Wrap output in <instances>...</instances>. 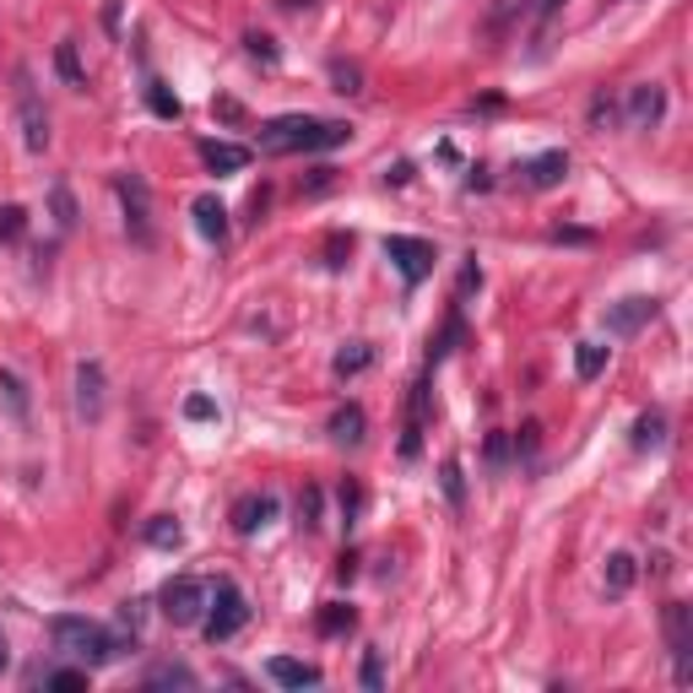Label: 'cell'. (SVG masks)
<instances>
[{"label": "cell", "mask_w": 693, "mask_h": 693, "mask_svg": "<svg viewBox=\"0 0 693 693\" xmlns=\"http://www.w3.org/2000/svg\"><path fill=\"white\" fill-rule=\"evenodd\" d=\"M564 174H569V152H564V147H553V152H537V158H526V163H520V180H526L531 190L564 185Z\"/></svg>", "instance_id": "cell-12"}, {"label": "cell", "mask_w": 693, "mask_h": 693, "mask_svg": "<svg viewBox=\"0 0 693 693\" xmlns=\"http://www.w3.org/2000/svg\"><path fill=\"white\" fill-rule=\"evenodd\" d=\"M55 65H61V76L71 82V87H82V65H76V44H61V50H55Z\"/></svg>", "instance_id": "cell-38"}, {"label": "cell", "mask_w": 693, "mask_h": 693, "mask_svg": "<svg viewBox=\"0 0 693 693\" xmlns=\"http://www.w3.org/2000/svg\"><path fill=\"white\" fill-rule=\"evenodd\" d=\"M315 629L325 634V639H342V634H353V629H358V613H353L347 602H331V607H320Z\"/></svg>", "instance_id": "cell-21"}, {"label": "cell", "mask_w": 693, "mask_h": 693, "mask_svg": "<svg viewBox=\"0 0 693 693\" xmlns=\"http://www.w3.org/2000/svg\"><path fill=\"white\" fill-rule=\"evenodd\" d=\"M87 667H55V672H44V689H55V693H71V689H87Z\"/></svg>", "instance_id": "cell-30"}, {"label": "cell", "mask_w": 693, "mask_h": 693, "mask_svg": "<svg viewBox=\"0 0 693 693\" xmlns=\"http://www.w3.org/2000/svg\"><path fill=\"white\" fill-rule=\"evenodd\" d=\"M147 104H152V115H158V120H180V115H185V109H180V98H174L163 82H147Z\"/></svg>", "instance_id": "cell-29"}, {"label": "cell", "mask_w": 693, "mask_h": 693, "mask_svg": "<svg viewBox=\"0 0 693 693\" xmlns=\"http://www.w3.org/2000/svg\"><path fill=\"white\" fill-rule=\"evenodd\" d=\"M147 542L169 553V548H180V542H185V526H180L174 515H158V520H147Z\"/></svg>", "instance_id": "cell-26"}, {"label": "cell", "mask_w": 693, "mask_h": 693, "mask_svg": "<svg viewBox=\"0 0 693 693\" xmlns=\"http://www.w3.org/2000/svg\"><path fill=\"white\" fill-rule=\"evenodd\" d=\"M472 288H483V271H477V260H472V266H466V271H461V299H466V293H472Z\"/></svg>", "instance_id": "cell-43"}, {"label": "cell", "mask_w": 693, "mask_h": 693, "mask_svg": "<svg viewBox=\"0 0 693 693\" xmlns=\"http://www.w3.org/2000/svg\"><path fill=\"white\" fill-rule=\"evenodd\" d=\"M667 444V418L661 412H639L634 418V450H661Z\"/></svg>", "instance_id": "cell-24"}, {"label": "cell", "mask_w": 693, "mask_h": 693, "mask_svg": "<svg viewBox=\"0 0 693 693\" xmlns=\"http://www.w3.org/2000/svg\"><path fill=\"white\" fill-rule=\"evenodd\" d=\"M11 667V650H6V634H0V672Z\"/></svg>", "instance_id": "cell-45"}, {"label": "cell", "mask_w": 693, "mask_h": 693, "mask_svg": "<svg viewBox=\"0 0 693 693\" xmlns=\"http://www.w3.org/2000/svg\"><path fill=\"white\" fill-rule=\"evenodd\" d=\"M50 201H55V223H61V234H71V228H76V201H71V190L55 185L50 190Z\"/></svg>", "instance_id": "cell-33"}, {"label": "cell", "mask_w": 693, "mask_h": 693, "mask_svg": "<svg viewBox=\"0 0 693 693\" xmlns=\"http://www.w3.org/2000/svg\"><path fill=\"white\" fill-rule=\"evenodd\" d=\"M661 115H667V87H656V82L629 87V126L634 130H656Z\"/></svg>", "instance_id": "cell-11"}, {"label": "cell", "mask_w": 693, "mask_h": 693, "mask_svg": "<svg viewBox=\"0 0 693 693\" xmlns=\"http://www.w3.org/2000/svg\"><path fill=\"white\" fill-rule=\"evenodd\" d=\"M195 683H201V678L190 672L185 661H158V667L141 678V689H195Z\"/></svg>", "instance_id": "cell-20"}, {"label": "cell", "mask_w": 693, "mask_h": 693, "mask_svg": "<svg viewBox=\"0 0 693 693\" xmlns=\"http://www.w3.org/2000/svg\"><path fill=\"white\" fill-rule=\"evenodd\" d=\"M607 120H613V98H596L591 104V126H607Z\"/></svg>", "instance_id": "cell-42"}, {"label": "cell", "mask_w": 693, "mask_h": 693, "mask_svg": "<svg viewBox=\"0 0 693 693\" xmlns=\"http://www.w3.org/2000/svg\"><path fill=\"white\" fill-rule=\"evenodd\" d=\"M358 678H364V689H369V693L385 689V661H379V650H369V656H364V672H358Z\"/></svg>", "instance_id": "cell-39"}, {"label": "cell", "mask_w": 693, "mask_h": 693, "mask_svg": "<svg viewBox=\"0 0 693 693\" xmlns=\"http://www.w3.org/2000/svg\"><path fill=\"white\" fill-rule=\"evenodd\" d=\"M320 505H325L320 488H304V499H299V526L304 531H320Z\"/></svg>", "instance_id": "cell-34"}, {"label": "cell", "mask_w": 693, "mask_h": 693, "mask_svg": "<svg viewBox=\"0 0 693 693\" xmlns=\"http://www.w3.org/2000/svg\"><path fill=\"white\" fill-rule=\"evenodd\" d=\"M22 234H28V206L6 201V206H0V245H17Z\"/></svg>", "instance_id": "cell-27"}, {"label": "cell", "mask_w": 693, "mask_h": 693, "mask_svg": "<svg viewBox=\"0 0 693 693\" xmlns=\"http://www.w3.org/2000/svg\"><path fill=\"white\" fill-rule=\"evenodd\" d=\"M364 429H369V418H364V407L358 401H347V407H336L331 412V444H342V450H353V444H364Z\"/></svg>", "instance_id": "cell-18"}, {"label": "cell", "mask_w": 693, "mask_h": 693, "mask_svg": "<svg viewBox=\"0 0 693 693\" xmlns=\"http://www.w3.org/2000/svg\"><path fill=\"white\" fill-rule=\"evenodd\" d=\"M0 412H6L17 429H28V385L11 375V369H0Z\"/></svg>", "instance_id": "cell-19"}, {"label": "cell", "mask_w": 693, "mask_h": 693, "mask_svg": "<svg viewBox=\"0 0 693 693\" xmlns=\"http://www.w3.org/2000/svg\"><path fill=\"white\" fill-rule=\"evenodd\" d=\"M271 520H277V499H271V494H245V499L234 505V531H239V537L266 531Z\"/></svg>", "instance_id": "cell-14"}, {"label": "cell", "mask_w": 693, "mask_h": 693, "mask_svg": "<svg viewBox=\"0 0 693 693\" xmlns=\"http://www.w3.org/2000/svg\"><path fill=\"white\" fill-rule=\"evenodd\" d=\"M245 624H250V602H245V591H239L234 580H217V591L206 596V618H201L206 639H212V645H228Z\"/></svg>", "instance_id": "cell-3"}, {"label": "cell", "mask_w": 693, "mask_h": 693, "mask_svg": "<svg viewBox=\"0 0 693 693\" xmlns=\"http://www.w3.org/2000/svg\"><path fill=\"white\" fill-rule=\"evenodd\" d=\"M201 163L212 174H239V169H250V147H239V141H201Z\"/></svg>", "instance_id": "cell-17"}, {"label": "cell", "mask_w": 693, "mask_h": 693, "mask_svg": "<svg viewBox=\"0 0 693 693\" xmlns=\"http://www.w3.org/2000/svg\"><path fill=\"white\" fill-rule=\"evenodd\" d=\"M661 634H667V650H672V661H678V683H689L693 667V607L689 602H667L661 607Z\"/></svg>", "instance_id": "cell-7"}, {"label": "cell", "mask_w": 693, "mask_h": 693, "mask_svg": "<svg viewBox=\"0 0 693 693\" xmlns=\"http://www.w3.org/2000/svg\"><path fill=\"white\" fill-rule=\"evenodd\" d=\"M185 418L190 423H212V418H217V401H212V396H185Z\"/></svg>", "instance_id": "cell-36"}, {"label": "cell", "mask_w": 693, "mask_h": 693, "mask_svg": "<svg viewBox=\"0 0 693 693\" xmlns=\"http://www.w3.org/2000/svg\"><path fill=\"white\" fill-rule=\"evenodd\" d=\"M483 455H488V472H505L509 466V434H488Z\"/></svg>", "instance_id": "cell-35"}, {"label": "cell", "mask_w": 693, "mask_h": 693, "mask_svg": "<svg viewBox=\"0 0 693 693\" xmlns=\"http://www.w3.org/2000/svg\"><path fill=\"white\" fill-rule=\"evenodd\" d=\"M423 429H429V379L412 385V401H407V440H401V455L412 461L423 450Z\"/></svg>", "instance_id": "cell-15"}, {"label": "cell", "mask_w": 693, "mask_h": 693, "mask_svg": "<svg viewBox=\"0 0 693 693\" xmlns=\"http://www.w3.org/2000/svg\"><path fill=\"white\" fill-rule=\"evenodd\" d=\"M650 320H656V299H624V304H607L602 331L607 336H639Z\"/></svg>", "instance_id": "cell-10"}, {"label": "cell", "mask_w": 693, "mask_h": 693, "mask_svg": "<svg viewBox=\"0 0 693 693\" xmlns=\"http://www.w3.org/2000/svg\"><path fill=\"white\" fill-rule=\"evenodd\" d=\"M559 6H564V0H537V22H542V28H548V22H553V17H559Z\"/></svg>", "instance_id": "cell-44"}, {"label": "cell", "mask_w": 693, "mask_h": 693, "mask_svg": "<svg viewBox=\"0 0 693 693\" xmlns=\"http://www.w3.org/2000/svg\"><path fill=\"white\" fill-rule=\"evenodd\" d=\"M353 126L342 120H315V115H277L260 126V152L266 158H293V152H331V147H347Z\"/></svg>", "instance_id": "cell-1"}, {"label": "cell", "mask_w": 693, "mask_h": 693, "mask_svg": "<svg viewBox=\"0 0 693 693\" xmlns=\"http://www.w3.org/2000/svg\"><path fill=\"white\" fill-rule=\"evenodd\" d=\"M104 407H109V379H104V364H98V358H82V364H76V412H82L87 423H98V418H104Z\"/></svg>", "instance_id": "cell-8"}, {"label": "cell", "mask_w": 693, "mask_h": 693, "mask_svg": "<svg viewBox=\"0 0 693 693\" xmlns=\"http://www.w3.org/2000/svg\"><path fill=\"white\" fill-rule=\"evenodd\" d=\"M358 509H364V488H358V483H342V520L358 526Z\"/></svg>", "instance_id": "cell-37"}, {"label": "cell", "mask_w": 693, "mask_h": 693, "mask_svg": "<svg viewBox=\"0 0 693 693\" xmlns=\"http://www.w3.org/2000/svg\"><path fill=\"white\" fill-rule=\"evenodd\" d=\"M347 255H353V234H331L325 239V266H347Z\"/></svg>", "instance_id": "cell-40"}, {"label": "cell", "mask_w": 693, "mask_h": 693, "mask_svg": "<svg viewBox=\"0 0 693 693\" xmlns=\"http://www.w3.org/2000/svg\"><path fill=\"white\" fill-rule=\"evenodd\" d=\"M50 634H55V650L71 656L76 667H87V672H98V667L120 661V650H130L126 634L104 629L98 618H82V613H61V618L50 624Z\"/></svg>", "instance_id": "cell-2"}, {"label": "cell", "mask_w": 693, "mask_h": 693, "mask_svg": "<svg viewBox=\"0 0 693 693\" xmlns=\"http://www.w3.org/2000/svg\"><path fill=\"white\" fill-rule=\"evenodd\" d=\"M245 50H250L260 65H277V44H271L266 33H245Z\"/></svg>", "instance_id": "cell-41"}, {"label": "cell", "mask_w": 693, "mask_h": 693, "mask_svg": "<svg viewBox=\"0 0 693 693\" xmlns=\"http://www.w3.org/2000/svg\"><path fill=\"white\" fill-rule=\"evenodd\" d=\"M206 596H212L206 580H195V574H174V580L158 591V607H163V618H169L174 629H195V624L206 618Z\"/></svg>", "instance_id": "cell-4"}, {"label": "cell", "mask_w": 693, "mask_h": 693, "mask_svg": "<svg viewBox=\"0 0 693 693\" xmlns=\"http://www.w3.org/2000/svg\"><path fill=\"white\" fill-rule=\"evenodd\" d=\"M607 353H613V347H602V342H580V347H574V375L602 379L607 375Z\"/></svg>", "instance_id": "cell-23"}, {"label": "cell", "mask_w": 693, "mask_h": 693, "mask_svg": "<svg viewBox=\"0 0 693 693\" xmlns=\"http://www.w3.org/2000/svg\"><path fill=\"white\" fill-rule=\"evenodd\" d=\"M331 82H336V93H364V71L347 61H331Z\"/></svg>", "instance_id": "cell-32"}, {"label": "cell", "mask_w": 693, "mask_h": 693, "mask_svg": "<svg viewBox=\"0 0 693 693\" xmlns=\"http://www.w3.org/2000/svg\"><path fill=\"white\" fill-rule=\"evenodd\" d=\"M440 483H444V499H450V505L455 509L466 505V477H461V461H455V455L440 466Z\"/></svg>", "instance_id": "cell-31"}, {"label": "cell", "mask_w": 693, "mask_h": 693, "mask_svg": "<svg viewBox=\"0 0 693 693\" xmlns=\"http://www.w3.org/2000/svg\"><path fill=\"white\" fill-rule=\"evenodd\" d=\"M634 580H639L634 553H613V559H607V596H629Z\"/></svg>", "instance_id": "cell-22"}, {"label": "cell", "mask_w": 693, "mask_h": 693, "mask_svg": "<svg viewBox=\"0 0 693 693\" xmlns=\"http://www.w3.org/2000/svg\"><path fill=\"white\" fill-rule=\"evenodd\" d=\"M466 336V325H461V310H450V320H444V336L434 342V353H429V369H440L444 358H450V347Z\"/></svg>", "instance_id": "cell-28"}, {"label": "cell", "mask_w": 693, "mask_h": 693, "mask_svg": "<svg viewBox=\"0 0 693 693\" xmlns=\"http://www.w3.org/2000/svg\"><path fill=\"white\" fill-rule=\"evenodd\" d=\"M190 217H195V234H201L206 245H223V239H228V206H223L217 195H195V201H190Z\"/></svg>", "instance_id": "cell-13"}, {"label": "cell", "mask_w": 693, "mask_h": 693, "mask_svg": "<svg viewBox=\"0 0 693 693\" xmlns=\"http://www.w3.org/2000/svg\"><path fill=\"white\" fill-rule=\"evenodd\" d=\"M266 678H271L277 689H320V672L310 661H293V656H271V661H266Z\"/></svg>", "instance_id": "cell-16"}, {"label": "cell", "mask_w": 693, "mask_h": 693, "mask_svg": "<svg viewBox=\"0 0 693 693\" xmlns=\"http://www.w3.org/2000/svg\"><path fill=\"white\" fill-rule=\"evenodd\" d=\"M17 120H22L28 152H44V147H50V115H44V104H39V87H33V71H28V65L17 71Z\"/></svg>", "instance_id": "cell-6"}, {"label": "cell", "mask_w": 693, "mask_h": 693, "mask_svg": "<svg viewBox=\"0 0 693 693\" xmlns=\"http://www.w3.org/2000/svg\"><path fill=\"white\" fill-rule=\"evenodd\" d=\"M282 6H288V11H304V6H315V0H282Z\"/></svg>", "instance_id": "cell-46"}, {"label": "cell", "mask_w": 693, "mask_h": 693, "mask_svg": "<svg viewBox=\"0 0 693 693\" xmlns=\"http://www.w3.org/2000/svg\"><path fill=\"white\" fill-rule=\"evenodd\" d=\"M120 201H126V228H130V239L136 245H152V201H147V185L136 180V174H126L120 180Z\"/></svg>", "instance_id": "cell-9"}, {"label": "cell", "mask_w": 693, "mask_h": 693, "mask_svg": "<svg viewBox=\"0 0 693 693\" xmlns=\"http://www.w3.org/2000/svg\"><path fill=\"white\" fill-rule=\"evenodd\" d=\"M385 255H390V266L401 271L407 288H418L423 277H434V260H440L434 239H412V234H390V239H385Z\"/></svg>", "instance_id": "cell-5"}, {"label": "cell", "mask_w": 693, "mask_h": 693, "mask_svg": "<svg viewBox=\"0 0 693 693\" xmlns=\"http://www.w3.org/2000/svg\"><path fill=\"white\" fill-rule=\"evenodd\" d=\"M369 364H375V347H369V342H353V347H342V353H336V364H331V369H336L342 379H353V375H364Z\"/></svg>", "instance_id": "cell-25"}]
</instances>
